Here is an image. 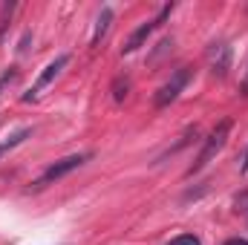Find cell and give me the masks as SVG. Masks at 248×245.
<instances>
[{
    "instance_id": "6da1fadb",
    "label": "cell",
    "mask_w": 248,
    "mask_h": 245,
    "mask_svg": "<svg viewBox=\"0 0 248 245\" xmlns=\"http://www.w3.org/2000/svg\"><path fill=\"white\" fill-rule=\"evenodd\" d=\"M228 136H231V119H222V122L217 124L214 130H211V136L205 138V144H202V150L196 153V159H193V165L187 168V176H193V173H199L222 147H225V141H228Z\"/></svg>"
},
{
    "instance_id": "5bb4252c",
    "label": "cell",
    "mask_w": 248,
    "mask_h": 245,
    "mask_svg": "<svg viewBox=\"0 0 248 245\" xmlns=\"http://www.w3.org/2000/svg\"><path fill=\"white\" fill-rule=\"evenodd\" d=\"M243 173H248V150H246V159H243Z\"/></svg>"
},
{
    "instance_id": "8992f818",
    "label": "cell",
    "mask_w": 248,
    "mask_h": 245,
    "mask_svg": "<svg viewBox=\"0 0 248 245\" xmlns=\"http://www.w3.org/2000/svg\"><path fill=\"white\" fill-rule=\"evenodd\" d=\"M208 66H211V72L217 78H222L228 72V66H231V46L225 41L211 44V49H208Z\"/></svg>"
},
{
    "instance_id": "ba28073f",
    "label": "cell",
    "mask_w": 248,
    "mask_h": 245,
    "mask_svg": "<svg viewBox=\"0 0 248 245\" xmlns=\"http://www.w3.org/2000/svg\"><path fill=\"white\" fill-rule=\"evenodd\" d=\"M110 20H113V9L110 6H104L101 9V15H98V20H95V32H93V46H98V41L107 35V29H110Z\"/></svg>"
},
{
    "instance_id": "4fadbf2b",
    "label": "cell",
    "mask_w": 248,
    "mask_h": 245,
    "mask_svg": "<svg viewBox=\"0 0 248 245\" xmlns=\"http://www.w3.org/2000/svg\"><path fill=\"white\" fill-rule=\"evenodd\" d=\"M222 245H248V240H240L237 237V240H228V243H222Z\"/></svg>"
},
{
    "instance_id": "30bf717a",
    "label": "cell",
    "mask_w": 248,
    "mask_h": 245,
    "mask_svg": "<svg viewBox=\"0 0 248 245\" xmlns=\"http://www.w3.org/2000/svg\"><path fill=\"white\" fill-rule=\"evenodd\" d=\"M165 245H202V240L196 234H179V237H173L170 243H165Z\"/></svg>"
},
{
    "instance_id": "7c38bea8",
    "label": "cell",
    "mask_w": 248,
    "mask_h": 245,
    "mask_svg": "<svg viewBox=\"0 0 248 245\" xmlns=\"http://www.w3.org/2000/svg\"><path fill=\"white\" fill-rule=\"evenodd\" d=\"M243 95H248V63H246V72H243Z\"/></svg>"
},
{
    "instance_id": "9c48e42d",
    "label": "cell",
    "mask_w": 248,
    "mask_h": 245,
    "mask_svg": "<svg viewBox=\"0 0 248 245\" xmlns=\"http://www.w3.org/2000/svg\"><path fill=\"white\" fill-rule=\"evenodd\" d=\"M127 90H130V81H127V78H116V84H113V98H116V101H124V98H127Z\"/></svg>"
},
{
    "instance_id": "277c9868",
    "label": "cell",
    "mask_w": 248,
    "mask_h": 245,
    "mask_svg": "<svg viewBox=\"0 0 248 245\" xmlns=\"http://www.w3.org/2000/svg\"><path fill=\"white\" fill-rule=\"evenodd\" d=\"M170 12H173V3H165V6L159 9V15H156V17H150V20H144L141 26H136V29H133V35L124 41L122 55H133L139 46H144V44H147V38H150V35H153L165 20H168V17H170Z\"/></svg>"
},
{
    "instance_id": "52a82bcc",
    "label": "cell",
    "mask_w": 248,
    "mask_h": 245,
    "mask_svg": "<svg viewBox=\"0 0 248 245\" xmlns=\"http://www.w3.org/2000/svg\"><path fill=\"white\" fill-rule=\"evenodd\" d=\"M29 136H32V127H20V130H15L12 136H6V138L0 141V159H3V156H6L9 150L20 147V144H23V141H26Z\"/></svg>"
},
{
    "instance_id": "3957f363",
    "label": "cell",
    "mask_w": 248,
    "mask_h": 245,
    "mask_svg": "<svg viewBox=\"0 0 248 245\" xmlns=\"http://www.w3.org/2000/svg\"><path fill=\"white\" fill-rule=\"evenodd\" d=\"M190 78H193V69H187V66H179L159 90H156V95H153V107L156 110H165V107H170L176 98H179V92L185 90L187 84H190Z\"/></svg>"
},
{
    "instance_id": "5b68a950",
    "label": "cell",
    "mask_w": 248,
    "mask_h": 245,
    "mask_svg": "<svg viewBox=\"0 0 248 245\" xmlns=\"http://www.w3.org/2000/svg\"><path fill=\"white\" fill-rule=\"evenodd\" d=\"M66 63H69V55H66V52H61V55H58L55 61L46 63V66L41 69V75L35 78V84L29 87V92H23V101H26V104L38 101V98L44 95V90H46V87H49V84H52V81H55V78L61 75V69L66 66Z\"/></svg>"
},
{
    "instance_id": "7a4b0ae2",
    "label": "cell",
    "mask_w": 248,
    "mask_h": 245,
    "mask_svg": "<svg viewBox=\"0 0 248 245\" xmlns=\"http://www.w3.org/2000/svg\"><path fill=\"white\" fill-rule=\"evenodd\" d=\"M90 156H93V153H72V156H63V159H58V162H52V165L32 182V187L41 190V187H46V184L58 182V179H63V176H69V173L78 170L84 162H90Z\"/></svg>"
},
{
    "instance_id": "8fae6325",
    "label": "cell",
    "mask_w": 248,
    "mask_h": 245,
    "mask_svg": "<svg viewBox=\"0 0 248 245\" xmlns=\"http://www.w3.org/2000/svg\"><path fill=\"white\" fill-rule=\"evenodd\" d=\"M15 81H17V66H9V69L0 75V92L9 90V84H15Z\"/></svg>"
}]
</instances>
